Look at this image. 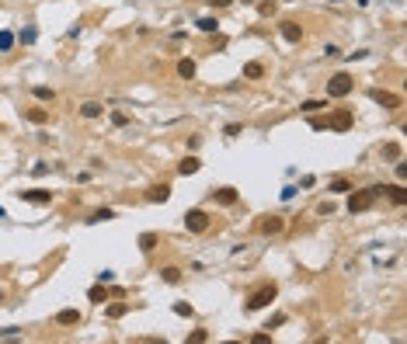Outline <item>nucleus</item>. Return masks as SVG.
I'll use <instances>...</instances> for the list:
<instances>
[{
    "label": "nucleus",
    "mask_w": 407,
    "mask_h": 344,
    "mask_svg": "<svg viewBox=\"0 0 407 344\" xmlns=\"http://www.w3.org/2000/svg\"><path fill=\"white\" fill-rule=\"evenodd\" d=\"M177 76H185V80H192V76H195V63H192V59H181V63H177Z\"/></svg>",
    "instance_id": "nucleus-22"
},
{
    "label": "nucleus",
    "mask_w": 407,
    "mask_h": 344,
    "mask_svg": "<svg viewBox=\"0 0 407 344\" xmlns=\"http://www.w3.org/2000/svg\"><path fill=\"white\" fill-rule=\"evenodd\" d=\"M80 115H84V118H101V115H105V108H101L97 101H87V104L80 108Z\"/></svg>",
    "instance_id": "nucleus-18"
},
{
    "label": "nucleus",
    "mask_w": 407,
    "mask_h": 344,
    "mask_svg": "<svg viewBox=\"0 0 407 344\" xmlns=\"http://www.w3.org/2000/svg\"><path fill=\"white\" fill-rule=\"evenodd\" d=\"M330 4H341V0H330Z\"/></svg>",
    "instance_id": "nucleus-39"
},
{
    "label": "nucleus",
    "mask_w": 407,
    "mask_h": 344,
    "mask_svg": "<svg viewBox=\"0 0 407 344\" xmlns=\"http://www.w3.org/2000/svg\"><path fill=\"white\" fill-rule=\"evenodd\" d=\"M108 219H115V212H112V209H97V212H91L87 223H108Z\"/></svg>",
    "instance_id": "nucleus-23"
},
{
    "label": "nucleus",
    "mask_w": 407,
    "mask_h": 344,
    "mask_svg": "<svg viewBox=\"0 0 407 344\" xmlns=\"http://www.w3.org/2000/svg\"><path fill=\"white\" fill-rule=\"evenodd\" d=\"M286 4H292V0H286Z\"/></svg>",
    "instance_id": "nucleus-40"
},
{
    "label": "nucleus",
    "mask_w": 407,
    "mask_h": 344,
    "mask_svg": "<svg viewBox=\"0 0 407 344\" xmlns=\"http://www.w3.org/2000/svg\"><path fill=\"white\" fill-rule=\"evenodd\" d=\"M213 198L219 202V205H233V202H237V188H216Z\"/></svg>",
    "instance_id": "nucleus-12"
},
{
    "label": "nucleus",
    "mask_w": 407,
    "mask_h": 344,
    "mask_svg": "<svg viewBox=\"0 0 407 344\" xmlns=\"http://www.w3.org/2000/svg\"><path fill=\"white\" fill-rule=\"evenodd\" d=\"M154 247H157V233H143V236H139V250H143V254H150Z\"/></svg>",
    "instance_id": "nucleus-21"
},
{
    "label": "nucleus",
    "mask_w": 407,
    "mask_h": 344,
    "mask_svg": "<svg viewBox=\"0 0 407 344\" xmlns=\"http://www.w3.org/2000/svg\"><path fill=\"white\" fill-rule=\"evenodd\" d=\"M206 337H209L206 330H195V334H192V337H188V341H192V344H202V341H206Z\"/></svg>",
    "instance_id": "nucleus-36"
},
{
    "label": "nucleus",
    "mask_w": 407,
    "mask_h": 344,
    "mask_svg": "<svg viewBox=\"0 0 407 344\" xmlns=\"http://www.w3.org/2000/svg\"><path fill=\"white\" fill-rule=\"evenodd\" d=\"M216 28H219V21H216V18H202V21H198V32H209V35H213Z\"/></svg>",
    "instance_id": "nucleus-26"
},
{
    "label": "nucleus",
    "mask_w": 407,
    "mask_h": 344,
    "mask_svg": "<svg viewBox=\"0 0 407 344\" xmlns=\"http://www.w3.org/2000/svg\"><path fill=\"white\" fill-rule=\"evenodd\" d=\"M351 125H355V115H351L348 108H338V112H330L327 129H334V133H348Z\"/></svg>",
    "instance_id": "nucleus-5"
},
{
    "label": "nucleus",
    "mask_w": 407,
    "mask_h": 344,
    "mask_svg": "<svg viewBox=\"0 0 407 344\" xmlns=\"http://www.w3.org/2000/svg\"><path fill=\"white\" fill-rule=\"evenodd\" d=\"M160 275H164V282H167V285H177V282H181V268H164V271H160Z\"/></svg>",
    "instance_id": "nucleus-19"
},
{
    "label": "nucleus",
    "mask_w": 407,
    "mask_h": 344,
    "mask_svg": "<svg viewBox=\"0 0 407 344\" xmlns=\"http://www.w3.org/2000/svg\"><path fill=\"white\" fill-rule=\"evenodd\" d=\"M387 195L397 202V205H407V191H404V184H387Z\"/></svg>",
    "instance_id": "nucleus-16"
},
{
    "label": "nucleus",
    "mask_w": 407,
    "mask_h": 344,
    "mask_svg": "<svg viewBox=\"0 0 407 344\" xmlns=\"http://www.w3.org/2000/svg\"><path fill=\"white\" fill-rule=\"evenodd\" d=\"M275 296H278L275 282H265V285H258L251 296H247V309H251V313H258V309H265V306L275 303Z\"/></svg>",
    "instance_id": "nucleus-2"
},
{
    "label": "nucleus",
    "mask_w": 407,
    "mask_h": 344,
    "mask_svg": "<svg viewBox=\"0 0 407 344\" xmlns=\"http://www.w3.org/2000/svg\"><path fill=\"white\" fill-rule=\"evenodd\" d=\"M167 198H171V188H167V184H157V188L146 191V202H167Z\"/></svg>",
    "instance_id": "nucleus-13"
},
{
    "label": "nucleus",
    "mask_w": 407,
    "mask_h": 344,
    "mask_svg": "<svg viewBox=\"0 0 407 344\" xmlns=\"http://www.w3.org/2000/svg\"><path fill=\"white\" fill-rule=\"evenodd\" d=\"M174 313H177V316H192L195 309H192L188 303H174Z\"/></svg>",
    "instance_id": "nucleus-31"
},
{
    "label": "nucleus",
    "mask_w": 407,
    "mask_h": 344,
    "mask_svg": "<svg viewBox=\"0 0 407 344\" xmlns=\"http://www.w3.org/2000/svg\"><path fill=\"white\" fill-rule=\"evenodd\" d=\"M185 229H188V233H206V229H209V212L206 209H188L185 212Z\"/></svg>",
    "instance_id": "nucleus-4"
},
{
    "label": "nucleus",
    "mask_w": 407,
    "mask_h": 344,
    "mask_svg": "<svg viewBox=\"0 0 407 344\" xmlns=\"http://www.w3.org/2000/svg\"><path fill=\"white\" fill-rule=\"evenodd\" d=\"M244 76H247V80H261V76H265V66H261V63H244Z\"/></svg>",
    "instance_id": "nucleus-17"
},
{
    "label": "nucleus",
    "mask_w": 407,
    "mask_h": 344,
    "mask_svg": "<svg viewBox=\"0 0 407 344\" xmlns=\"http://www.w3.org/2000/svg\"><path fill=\"white\" fill-rule=\"evenodd\" d=\"M87 299H91V303H108V288H105V285H94L91 292H87Z\"/></svg>",
    "instance_id": "nucleus-20"
},
{
    "label": "nucleus",
    "mask_w": 407,
    "mask_h": 344,
    "mask_svg": "<svg viewBox=\"0 0 407 344\" xmlns=\"http://www.w3.org/2000/svg\"><path fill=\"white\" fill-rule=\"evenodd\" d=\"M310 129H317V133H320V129H327V122H324V118H310Z\"/></svg>",
    "instance_id": "nucleus-37"
},
{
    "label": "nucleus",
    "mask_w": 407,
    "mask_h": 344,
    "mask_svg": "<svg viewBox=\"0 0 407 344\" xmlns=\"http://www.w3.org/2000/svg\"><path fill=\"white\" fill-rule=\"evenodd\" d=\"M379 195H387V184H376V188H362V191H355L348 198V212L355 216V212H369L372 205H376V198Z\"/></svg>",
    "instance_id": "nucleus-1"
},
{
    "label": "nucleus",
    "mask_w": 407,
    "mask_h": 344,
    "mask_svg": "<svg viewBox=\"0 0 407 344\" xmlns=\"http://www.w3.org/2000/svg\"><path fill=\"white\" fill-rule=\"evenodd\" d=\"M351 87H355V80H351L348 73H334L327 80V97H348Z\"/></svg>",
    "instance_id": "nucleus-3"
},
{
    "label": "nucleus",
    "mask_w": 407,
    "mask_h": 344,
    "mask_svg": "<svg viewBox=\"0 0 407 344\" xmlns=\"http://www.w3.org/2000/svg\"><path fill=\"white\" fill-rule=\"evenodd\" d=\"M125 313H129V303H112L108 309H105V316H108V320H122Z\"/></svg>",
    "instance_id": "nucleus-14"
},
{
    "label": "nucleus",
    "mask_w": 407,
    "mask_h": 344,
    "mask_svg": "<svg viewBox=\"0 0 407 344\" xmlns=\"http://www.w3.org/2000/svg\"><path fill=\"white\" fill-rule=\"evenodd\" d=\"M21 202H32V205H49L53 202V191H42V188H32V191H18Z\"/></svg>",
    "instance_id": "nucleus-7"
},
{
    "label": "nucleus",
    "mask_w": 407,
    "mask_h": 344,
    "mask_svg": "<svg viewBox=\"0 0 407 344\" xmlns=\"http://www.w3.org/2000/svg\"><path fill=\"white\" fill-rule=\"evenodd\" d=\"M4 337H21V330L18 327H4V330H0V341H4Z\"/></svg>",
    "instance_id": "nucleus-34"
},
{
    "label": "nucleus",
    "mask_w": 407,
    "mask_h": 344,
    "mask_svg": "<svg viewBox=\"0 0 407 344\" xmlns=\"http://www.w3.org/2000/svg\"><path fill=\"white\" fill-rule=\"evenodd\" d=\"M198 167H202L198 156H185V160L177 164V174H181V177H192V174H198Z\"/></svg>",
    "instance_id": "nucleus-9"
},
{
    "label": "nucleus",
    "mask_w": 407,
    "mask_h": 344,
    "mask_svg": "<svg viewBox=\"0 0 407 344\" xmlns=\"http://www.w3.org/2000/svg\"><path fill=\"white\" fill-rule=\"evenodd\" d=\"M383 156H387V160H400V143H387V146H383Z\"/></svg>",
    "instance_id": "nucleus-25"
},
{
    "label": "nucleus",
    "mask_w": 407,
    "mask_h": 344,
    "mask_svg": "<svg viewBox=\"0 0 407 344\" xmlns=\"http://www.w3.org/2000/svg\"><path fill=\"white\" fill-rule=\"evenodd\" d=\"M282 324H286V316H282V313H275L268 324H265V330H275V327H282Z\"/></svg>",
    "instance_id": "nucleus-32"
},
{
    "label": "nucleus",
    "mask_w": 407,
    "mask_h": 344,
    "mask_svg": "<svg viewBox=\"0 0 407 344\" xmlns=\"http://www.w3.org/2000/svg\"><path fill=\"white\" fill-rule=\"evenodd\" d=\"M24 118H28V122H35V125H45V122H49V112H45V108H28V112H24Z\"/></svg>",
    "instance_id": "nucleus-15"
},
{
    "label": "nucleus",
    "mask_w": 407,
    "mask_h": 344,
    "mask_svg": "<svg viewBox=\"0 0 407 344\" xmlns=\"http://www.w3.org/2000/svg\"><path fill=\"white\" fill-rule=\"evenodd\" d=\"M369 97H372L376 104H383L387 112H393V108H400V97H397V94H390V91H379V87H372V91H369Z\"/></svg>",
    "instance_id": "nucleus-6"
},
{
    "label": "nucleus",
    "mask_w": 407,
    "mask_h": 344,
    "mask_svg": "<svg viewBox=\"0 0 407 344\" xmlns=\"http://www.w3.org/2000/svg\"><path fill=\"white\" fill-rule=\"evenodd\" d=\"M282 229H286V223H282L278 216H268V219L261 223V233H265V236H275V233H282Z\"/></svg>",
    "instance_id": "nucleus-11"
},
{
    "label": "nucleus",
    "mask_w": 407,
    "mask_h": 344,
    "mask_svg": "<svg viewBox=\"0 0 407 344\" xmlns=\"http://www.w3.org/2000/svg\"><path fill=\"white\" fill-rule=\"evenodd\" d=\"M330 191H334V195H345V191H351V184L345 177H338V181H330Z\"/></svg>",
    "instance_id": "nucleus-27"
},
{
    "label": "nucleus",
    "mask_w": 407,
    "mask_h": 344,
    "mask_svg": "<svg viewBox=\"0 0 407 344\" xmlns=\"http://www.w3.org/2000/svg\"><path fill=\"white\" fill-rule=\"evenodd\" d=\"M11 45H14V35L11 32H0V52H7Z\"/></svg>",
    "instance_id": "nucleus-30"
},
{
    "label": "nucleus",
    "mask_w": 407,
    "mask_h": 344,
    "mask_svg": "<svg viewBox=\"0 0 407 344\" xmlns=\"http://www.w3.org/2000/svg\"><path fill=\"white\" fill-rule=\"evenodd\" d=\"M278 32H282V38H286V42H299V38H303V28H299L296 21H282V24H278Z\"/></svg>",
    "instance_id": "nucleus-8"
},
{
    "label": "nucleus",
    "mask_w": 407,
    "mask_h": 344,
    "mask_svg": "<svg viewBox=\"0 0 407 344\" xmlns=\"http://www.w3.org/2000/svg\"><path fill=\"white\" fill-rule=\"evenodd\" d=\"M258 14H261V18L275 14V0H261V4H258Z\"/></svg>",
    "instance_id": "nucleus-28"
},
{
    "label": "nucleus",
    "mask_w": 407,
    "mask_h": 344,
    "mask_svg": "<svg viewBox=\"0 0 407 344\" xmlns=\"http://www.w3.org/2000/svg\"><path fill=\"white\" fill-rule=\"evenodd\" d=\"M397 177H400V181H407V164H400V160H397Z\"/></svg>",
    "instance_id": "nucleus-38"
},
{
    "label": "nucleus",
    "mask_w": 407,
    "mask_h": 344,
    "mask_svg": "<svg viewBox=\"0 0 407 344\" xmlns=\"http://www.w3.org/2000/svg\"><path fill=\"white\" fill-rule=\"evenodd\" d=\"M32 94L39 97V101H53V97H56L53 91H49V87H32Z\"/></svg>",
    "instance_id": "nucleus-29"
},
{
    "label": "nucleus",
    "mask_w": 407,
    "mask_h": 344,
    "mask_svg": "<svg viewBox=\"0 0 407 344\" xmlns=\"http://www.w3.org/2000/svg\"><path fill=\"white\" fill-rule=\"evenodd\" d=\"M320 108H327V101H303V104H299V112H307V115L320 112Z\"/></svg>",
    "instance_id": "nucleus-24"
},
{
    "label": "nucleus",
    "mask_w": 407,
    "mask_h": 344,
    "mask_svg": "<svg viewBox=\"0 0 407 344\" xmlns=\"http://www.w3.org/2000/svg\"><path fill=\"white\" fill-rule=\"evenodd\" d=\"M97 282H101V285H112V282H115V271H101Z\"/></svg>",
    "instance_id": "nucleus-33"
},
{
    "label": "nucleus",
    "mask_w": 407,
    "mask_h": 344,
    "mask_svg": "<svg viewBox=\"0 0 407 344\" xmlns=\"http://www.w3.org/2000/svg\"><path fill=\"white\" fill-rule=\"evenodd\" d=\"M56 324L59 327H77L80 324V313H77V309H59V313H56Z\"/></svg>",
    "instance_id": "nucleus-10"
},
{
    "label": "nucleus",
    "mask_w": 407,
    "mask_h": 344,
    "mask_svg": "<svg viewBox=\"0 0 407 344\" xmlns=\"http://www.w3.org/2000/svg\"><path fill=\"white\" fill-rule=\"evenodd\" d=\"M21 42H24V45L35 42V28H24V32H21Z\"/></svg>",
    "instance_id": "nucleus-35"
}]
</instances>
